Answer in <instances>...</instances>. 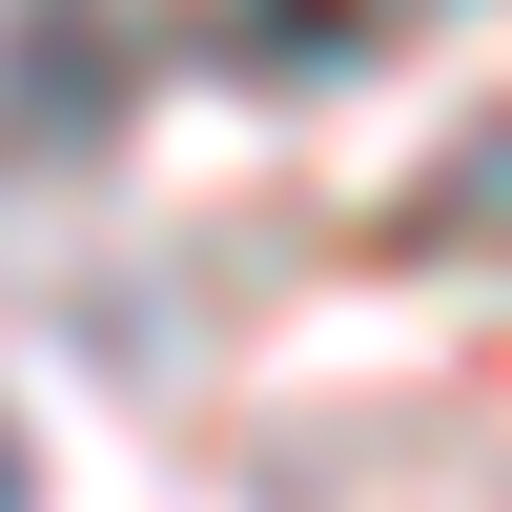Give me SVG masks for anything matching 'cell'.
Returning <instances> with one entry per match:
<instances>
[{
    "mask_svg": "<svg viewBox=\"0 0 512 512\" xmlns=\"http://www.w3.org/2000/svg\"><path fill=\"white\" fill-rule=\"evenodd\" d=\"M0 512H21V431H0Z\"/></svg>",
    "mask_w": 512,
    "mask_h": 512,
    "instance_id": "cell-2",
    "label": "cell"
},
{
    "mask_svg": "<svg viewBox=\"0 0 512 512\" xmlns=\"http://www.w3.org/2000/svg\"><path fill=\"white\" fill-rule=\"evenodd\" d=\"M451 205H472V226H512V144H472V164H451Z\"/></svg>",
    "mask_w": 512,
    "mask_h": 512,
    "instance_id": "cell-1",
    "label": "cell"
}]
</instances>
